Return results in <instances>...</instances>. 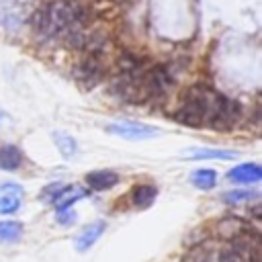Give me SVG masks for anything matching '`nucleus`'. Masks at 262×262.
I'll return each mask as SVG.
<instances>
[{"mask_svg": "<svg viewBox=\"0 0 262 262\" xmlns=\"http://www.w3.org/2000/svg\"><path fill=\"white\" fill-rule=\"evenodd\" d=\"M256 196H258V192H254V190H231V192L223 194V201L229 205H237V203H248Z\"/></svg>", "mask_w": 262, "mask_h": 262, "instance_id": "17", "label": "nucleus"}, {"mask_svg": "<svg viewBox=\"0 0 262 262\" xmlns=\"http://www.w3.org/2000/svg\"><path fill=\"white\" fill-rule=\"evenodd\" d=\"M104 229H106V221H92V223H88V225L76 235V239H74L76 250H78V252L90 250V248L96 244V239L104 233Z\"/></svg>", "mask_w": 262, "mask_h": 262, "instance_id": "5", "label": "nucleus"}, {"mask_svg": "<svg viewBox=\"0 0 262 262\" xmlns=\"http://www.w3.org/2000/svg\"><path fill=\"white\" fill-rule=\"evenodd\" d=\"M88 20L90 10L84 4L76 0H51L33 12L31 27L41 37H57L72 27H84Z\"/></svg>", "mask_w": 262, "mask_h": 262, "instance_id": "1", "label": "nucleus"}, {"mask_svg": "<svg viewBox=\"0 0 262 262\" xmlns=\"http://www.w3.org/2000/svg\"><path fill=\"white\" fill-rule=\"evenodd\" d=\"M20 194L23 192H4V194H0V215H10V213L18 211Z\"/></svg>", "mask_w": 262, "mask_h": 262, "instance_id": "16", "label": "nucleus"}, {"mask_svg": "<svg viewBox=\"0 0 262 262\" xmlns=\"http://www.w3.org/2000/svg\"><path fill=\"white\" fill-rule=\"evenodd\" d=\"M104 76V66L98 59V55H88L86 59H82L76 68H74V78L84 86V88H92L94 84H98Z\"/></svg>", "mask_w": 262, "mask_h": 262, "instance_id": "4", "label": "nucleus"}, {"mask_svg": "<svg viewBox=\"0 0 262 262\" xmlns=\"http://www.w3.org/2000/svg\"><path fill=\"white\" fill-rule=\"evenodd\" d=\"M190 182L201 190H211L217 184V172L211 168H201L190 174Z\"/></svg>", "mask_w": 262, "mask_h": 262, "instance_id": "13", "label": "nucleus"}, {"mask_svg": "<svg viewBox=\"0 0 262 262\" xmlns=\"http://www.w3.org/2000/svg\"><path fill=\"white\" fill-rule=\"evenodd\" d=\"M217 233L221 237H225L227 242H235L239 237L250 235V227L239 217H225V219H221L217 223Z\"/></svg>", "mask_w": 262, "mask_h": 262, "instance_id": "6", "label": "nucleus"}, {"mask_svg": "<svg viewBox=\"0 0 262 262\" xmlns=\"http://www.w3.org/2000/svg\"><path fill=\"white\" fill-rule=\"evenodd\" d=\"M227 178L235 184H254V182H260L262 178V168L254 162L250 164H239L235 168H231L227 172Z\"/></svg>", "mask_w": 262, "mask_h": 262, "instance_id": "7", "label": "nucleus"}, {"mask_svg": "<svg viewBox=\"0 0 262 262\" xmlns=\"http://www.w3.org/2000/svg\"><path fill=\"white\" fill-rule=\"evenodd\" d=\"M158 196V188L154 184H139L131 190V203L137 209H147Z\"/></svg>", "mask_w": 262, "mask_h": 262, "instance_id": "10", "label": "nucleus"}, {"mask_svg": "<svg viewBox=\"0 0 262 262\" xmlns=\"http://www.w3.org/2000/svg\"><path fill=\"white\" fill-rule=\"evenodd\" d=\"M63 186H66V184H61V182H55V184L47 186V188L41 192V199H43L45 203H53V201L57 199V194L63 190Z\"/></svg>", "mask_w": 262, "mask_h": 262, "instance_id": "19", "label": "nucleus"}, {"mask_svg": "<svg viewBox=\"0 0 262 262\" xmlns=\"http://www.w3.org/2000/svg\"><path fill=\"white\" fill-rule=\"evenodd\" d=\"M23 235L20 221H0V242H16Z\"/></svg>", "mask_w": 262, "mask_h": 262, "instance_id": "15", "label": "nucleus"}, {"mask_svg": "<svg viewBox=\"0 0 262 262\" xmlns=\"http://www.w3.org/2000/svg\"><path fill=\"white\" fill-rule=\"evenodd\" d=\"M188 158H192V160H233V158H237V154L235 151H229V149H211V147H205V149L190 151Z\"/></svg>", "mask_w": 262, "mask_h": 262, "instance_id": "14", "label": "nucleus"}, {"mask_svg": "<svg viewBox=\"0 0 262 262\" xmlns=\"http://www.w3.org/2000/svg\"><path fill=\"white\" fill-rule=\"evenodd\" d=\"M106 131L111 135L123 137L127 141H141V139H151L160 135V129L154 125H145L139 121H117V123H108Z\"/></svg>", "mask_w": 262, "mask_h": 262, "instance_id": "3", "label": "nucleus"}, {"mask_svg": "<svg viewBox=\"0 0 262 262\" xmlns=\"http://www.w3.org/2000/svg\"><path fill=\"white\" fill-rule=\"evenodd\" d=\"M76 219H78V215H76V211L72 207H59L55 211V221L59 225H74Z\"/></svg>", "mask_w": 262, "mask_h": 262, "instance_id": "18", "label": "nucleus"}, {"mask_svg": "<svg viewBox=\"0 0 262 262\" xmlns=\"http://www.w3.org/2000/svg\"><path fill=\"white\" fill-rule=\"evenodd\" d=\"M53 141H55V147L59 149V154L63 158H72V156L78 154L76 139L70 133H66V131H53Z\"/></svg>", "mask_w": 262, "mask_h": 262, "instance_id": "12", "label": "nucleus"}, {"mask_svg": "<svg viewBox=\"0 0 262 262\" xmlns=\"http://www.w3.org/2000/svg\"><path fill=\"white\" fill-rule=\"evenodd\" d=\"M119 182V174L113 170H94L86 174V184L92 190H108Z\"/></svg>", "mask_w": 262, "mask_h": 262, "instance_id": "8", "label": "nucleus"}, {"mask_svg": "<svg viewBox=\"0 0 262 262\" xmlns=\"http://www.w3.org/2000/svg\"><path fill=\"white\" fill-rule=\"evenodd\" d=\"M88 194V190L86 188H82V186H63V190L57 194V199L53 201V205L59 209V207H72L76 201H80V199H84Z\"/></svg>", "mask_w": 262, "mask_h": 262, "instance_id": "11", "label": "nucleus"}, {"mask_svg": "<svg viewBox=\"0 0 262 262\" xmlns=\"http://www.w3.org/2000/svg\"><path fill=\"white\" fill-rule=\"evenodd\" d=\"M219 96L221 94H217L209 88H203V86L190 88L182 100V106L178 108V121L192 125V127L211 125L215 111H217Z\"/></svg>", "mask_w": 262, "mask_h": 262, "instance_id": "2", "label": "nucleus"}, {"mask_svg": "<svg viewBox=\"0 0 262 262\" xmlns=\"http://www.w3.org/2000/svg\"><path fill=\"white\" fill-rule=\"evenodd\" d=\"M20 162H23V154L16 145L12 143H6L0 147V168L6 170V172H14L20 168Z\"/></svg>", "mask_w": 262, "mask_h": 262, "instance_id": "9", "label": "nucleus"}]
</instances>
